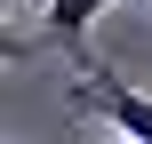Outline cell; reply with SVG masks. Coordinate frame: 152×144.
<instances>
[{
  "label": "cell",
  "instance_id": "3",
  "mask_svg": "<svg viewBox=\"0 0 152 144\" xmlns=\"http://www.w3.org/2000/svg\"><path fill=\"white\" fill-rule=\"evenodd\" d=\"M112 144H136V136H112Z\"/></svg>",
  "mask_w": 152,
  "mask_h": 144
},
{
  "label": "cell",
  "instance_id": "2",
  "mask_svg": "<svg viewBox=\"0 0 152 144\" xmlns=\"http://www.w3.org/2000/svg\"><path fill=\"white\" fill-rule=\"evenodd\" d=\"M104 8H120V0H48V32H40L32 48H72V56H80V40H88V24H96Z\"/></svg>",
  "mask_w": 152,
  "mask_h": 144
},
{
  "label": "cell",
  "instance_id": "1",
  "mask_svg": "<svg viewBox=\"0 0 152 144\" xmlns=\"http://www.w3.org/2000/svg\"><path fill=\"white\" fill-rule=\"evenodd\" d=\"M72 104H88V112H104L120 136H136V144H152V96H136V88H120L112 72H88L80 88H72Z\"/></svg>",
  "mask_w": 152,
  "mask_h": 144
}]
</instances>
